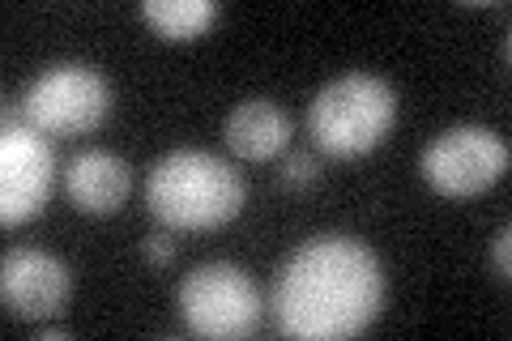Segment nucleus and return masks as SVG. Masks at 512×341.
Listing matches in <instances>:
<instances>
[{"instance_id": "nucleus-2", "label": "nucleus", "mask_w": 512, "mask_h": 341, "mask_svg": "<svg viewBox=\"0 0 512 341\" xmlns=\"http://www.w3.org/2000/svg\"><path fill=\"white\" fill-rule=\"evenodd\" d=\"M248 184L227 158L210 150H171L150 167L146 205L171 231H214L239 218Z\"/></svg>"}, {"instance_id": "nucleus-9", "label": "nucleus", "mask_w": 512, "mask_h": 341, "mask_svg": "<svg viewBox=\"0 0 512 341\" xmlns=\"http://www.w3.org/2000/svg\"><path fill=\"white\" fill-rule=\"evenodd\" d=\"M64 192L82 214H116L133 192V167L111 150H82L69 158L64 171Z\"/></svg>"}, {"instance_id": "nucleus-11", "label": "nucleus", "mask_w": 512, "mask_h": 341, "mask_svg": "<svg viewBox=\"0 0 512 341\" xmlns=\"http://www.w3.org/2000/svg\"><path fill=\"white\" fill-rule=\"evenodd\" d=\"M141 18H146L163 39L184 43V39H197L210 30V22L218 18V5L214 0H146V5H141Z\"/></svg>"}, {"instance_id": "nucleus-7", "label": "nucleus", "mask_w": 512, "mask_h": 341, "mask_svg": "<svg viewBox=\"0 0 512 341\" xmlns=\"http://www.w3.org/2000/svg\"><path fill=\"white\" fill-rule=\"evenodd\" d=\"M56 154L52 141L26 124H5L0 133V222H30L52 197Z\"/></svg>"}, {"instance_id": "nucleus-1", "label": "nucleus", "mask_w": 512, "mask_h": 341, "mask_svg": "<svg viewBox=\"0 0 512 341\" xmlns=\"http://www.w3.org/2000/svg\"><path fill=\"white\" fill-rule=\"evenodd\" d=\"M384 273L376 252L350 235H316L286 256L274 278V320L286 337L342 341L376 320Z\"/></svg>"}, {"instance_id": "nucleus-3", "label": "nucleus", "mask_w": 512, "mask_h": 341, "mask_svg": "<svg viewBox=\"0 0 512 341\" xmlns=\"http://www.w3.org/2000/svg\"><path fill=\"white\" fill-rule=\"evenodd\" d=\"M397 124V90L372 73H342L325 81L308 103L312 145L329 158L372 154Z\"/></svg>"}, {"instance_id": "nucleus-15", "label": "nucleus", "mask_w": 512, "mask_h": 341, "mask_svg": "<svg viewBox=\"0 0 512 341\" xmlns=\"http://www.w3.org/2000/svg\"><path fill=\"white\" fill-rule=\"evenodd\" d=\"M35 337H39V341H52V337H69V329H64V324H39V329H35Z\"/></svg>"}, {"instance_id": "nucleus-10", "label": "nucleus", "mask_w": 512, "mask_h": 341, "mask_svg": "<svg viewBox=\"0 0 512 341\" xmlns=\"http://www.w3.org/2000/svg\"><path fill=\"white\" fill-rule=\"evenodd\" d=\"M291 145V116L274 99H244L227 116V150L244 162H269Z\"/></svg>"}, {"instance_id": "nucleus-6", "label": "nucleus", "mask_w": 512, "mask_h": 341, "mask_svg": "<svg viewBox=\"0 0 512 341\" xmlns=\"http://www.w3.org/2000/svg\"><path fill=\"white\" fill-rule=\"evenodd\" d=\"M419 167L440 197H478L504 180L508 141L487 124H457L427 145Z\"/></svg>"}, {"instance_id": "nucleus-13", "label": "nucleus", "mask_w": 512, "mask_h": 341, "mask_svg": "<svg viewBox=\"0 0 512 341\" xmlns=\"http://www.w3.org/2000/svg\"><path fill=\"white\" fill-rule=\"evenodd\" d=\"M491 269L500 273V278H508V269H512V226L508 222L491 239Z\"/></svg>"}, {"instance_id": "nucleus-4", "label": "nucleus", "mask_w": 512, "mask_h": 341, "mask_svg": "<svg viewBox=\"0 0 512 341\" xmlns=\"http://www.w3.org/2000/svg\"><path fill=\"white\" fill-rule=\"evenodd\" d=\"M111 111L107 77L82 60H64L43 69L22 94V124L52 137H86Z\"/></svg>"}, {"instance_id": "nucleus-8", "label": "nucleus", "mask_w": 512, "mask_h": 341, "mask_svg": "<svg viewBox=\"0 0 512 341\" xmlns=\"http://www.w3.org/2000/svg\"><path fill=\"white\" fill-rule=\"evenodd\" d=\"M0 295L9 316L18 320H52L69 307L73 273L47 248H9L0 265Z\"/></svg>"}, {"instance_id": "nucleus-14", "label": "nucleus", "mask_w": 512, "mask_h": 341, "mask_svg": "<svg viewBox=\"0 0 512 341\" xmlns=\"http://www.w3.org/2000/svg\"><path fill=\"white\" fill-rule=\"evenodd\" d=\"M141 252H146V261H150V265H171L175 239H171V235H150L146 243H141Z\"/></svg>"}, {"instance_id": "nucleus-5", "label": "nucleus", "mask_w": 512, "mask_h": 341, "mask_svg": "<svg viewBox=\"0 0 512 341\" xmlns=\"http://www.w3.org/2000/svg\"><path fill=\"white\" fill-rule=\"evenodd\" d=\"M175 299H180V316L188 333L197 337L235 341L256 333V324H261V290H256L252 273H244L231 261L197 265L180 282Z\"/></svg>"}, {"instance_id": "nucleus-12", "label": "nucleus", "mask_w": 512, "mask_h": 341, "mask_svg": "<svg viewBox=\"0 0 512 341\" xmlns=\"http://www.w3.org/2000/svg\"><path fill=\"white\" fill-rule=\"evenodd\" d=\"M316 171H320V167H316V158L299 150V154L286 158V167H282V184H286V188H303V184H312V180H316Z\"/></svg>"}]
</instances>
